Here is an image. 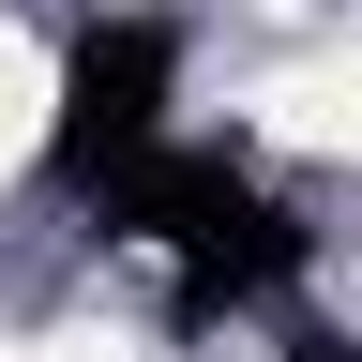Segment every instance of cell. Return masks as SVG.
<instances>
[{
    "label": "cell",
    "instance_id": "obj_1",
    "mask_svg": "<svg viewBox=\"0 0 362 362\" xmlns=\"http://www.w3.org/2000/svg\"><path fill=\"white\" fill-rule=\"evenodd\" d=\"M76 211L106 226V242L151 272L181 317H257V302H287V287H302V257H317V242H302V211L272 197L242 151H181V136H166V151H136L106 197H76Z\"/></svg>",
    "mask_w": 362,
    "mask_h": 362
},
{
    "label": "cell",
    "instance_id": "obj_2",
    "mask_svg": "<svg viewBox=\"0 0 362 362\" xmlns=\"http://www.w3.org/2000/svg\"><path fill=\"white\" fill-rule=\"evenodd\" d=\"M166 136H181V30L166 16H90L61 45V90H45V181L61 197H106Z\"/></svg>",
    "mask_w": 362,
    "mask_h": 362
},
{
    "label": "cell",
    "instance_id": "obj_3",
    "mask_svg": "<svg viewBox=\"0 0 362 362\" xmlns=\"http://www.w3.org/2000/svg\"><path fill=\"white\" fill-rule=\"evenodd\" d=\"M287 362H362V332H287Z\"/></svg>",
    "mask_w": 362,
    "mask_h": 362
}]
</instances>
